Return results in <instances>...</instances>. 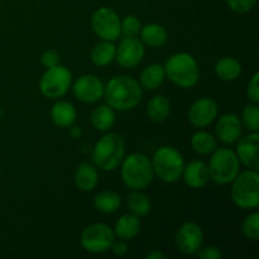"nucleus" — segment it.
<instances>
[{
  "mask_svg": "<svg viewBox=\"0 0 259 259\" xmlns=\"http://www.w3.org/2000/svg\"><path fill=\"white\" fill-rule=\"evenodd\" d=\"M142 88L131 76H114L104 88L106 104L114 110L126 111L136 108L142 100Z\"/></svg>",
  "mask_w": 259,
  "mask_h": 259,
  "instance_id": "1",
  "label": "nucleus"
},
{
  "mask_svg": "<svg viewBox=\"0 0 259 259\" xmlns=\"http://www.w3.org/2000/svg\"><path fill=\"white\" fill-rule=\"evenodd\" d=\"M163 67L166 77H168L179 88L191 89L199 82V63L190 53H175L166 61Z\"/></svg>",
  "mask_w": 259,
  "mask_h": 259,
  "instance_id": "2",
  "label": "nucleus"
},
{
  "mask_svg": "<svg viewBox=\"0 0 259 259\" xmlns=\"http://www.w3.org/2000/svg\"><path fill=\"white\" fill-rule=\"evenodd\" d=\"M91 157L98 168L114 171L125 157V142L116 133L105 134L96 142Z\"/></svg>",
  "mask_w": 259,
  "mask_h": 259,
  "instance_id": "3",
  "label": "nucleus"
},
{
  "mask_svg": "<svg viewBox=\"0 0 259 259\" xmlns=\"http://www.w3.org/2000/svg\"><path fill=\"white\" fill-rule=\"evenodd\" d=\"M121 180L132 190H143L153 181L151 161L142 153H132L121 161Z\"/></svg>",
  "mask_w": 259,
  "mask_h": 259,
  "instance_id": "4",
  "label": "nucleus"
},
{
  "mask_svg": "<svg viewBox=\"0 0 259 259\" xmlns=\"http://www.w3.org/2000/svg\"><path fill=\"white\" fill-rule=\"evenodd\" d=\"M153 172L159 180L167 184H174L182 177L185 161L176 148L169 146L157 149L151 161Z\"/></svg>",
  "mask_w": 259,
  "mask_h": 259,
  "instance_id": "5",
  "label": "nucleus"
},
{
  "mask_svg": "<svg viewBox=\"0 0 259 259\" xmlns=\"http://www.w3.org/2000/svg\"><path fill=\"white\" fill-rule=\"evenodd\" d=\"M232 200L244 210L255 209L259 205V175L254 169H247L237 175L232 181Z\"/></svg>",
  "mask_w": 259,
  "mask_h": 259,
  "instance_id": "6",
  "label": "nucleus"
},
{
  "mask_svg": "<svg viewBox=\"0 0 259 259\" xmlns=\"http://www.w3.org/2000/svg\"><path fill=\"white\" fill-rule=\"evenodd\" d=\"M210 180L219 185L232 184L239 174L240 162L234 151L229 148H217L211 153L209 164Z\"/></svg>",
  "mask_w": 259,
  "mask_h": 259,
  "instance_id": "7",
  "label": "nucleus"
},
{
  "mask_svg": "<svg viewBox=\"0 0 259 259\" xmlns=\"http://www.w3.org/2000/svg\"><path fill=\"white\" fill-rule=\"evenodd\" d=\"M72 83V73L62 65L46 68L39 80V91L48 99L62 98Z\"/></svg>",
  "mask_w": 259,
  "mask_h": 259,
  "instance_id": "8",
  "label": "nucleus"
},
{
  "mask_svg": "<svg viewBox=\"0 0 259 259\" xmlns=\"http://www.w3.org/2000/svg\"><path fill=\"white\" fill-rule=\"evenodd\" d=\"M114 230L104 223H94L86 227L81 233L80 242L83 249L93 254H101L110 250L115 240Z\"/></svg>",
  "mask_w": 259,
  "mask_h": 259,
  "instance_id": "9",
  "label": "nucleus"
},
{
  "mask_svg": "<svg viewBox=\"0 0 259 259\" xmlns=\"http://www.w3.org/2000/svg\"><path fill=\"white\" fill-rule=\"evenodd\" d=\"M91 25L101 40H113L120 37V18L118 13L108 7H101L94 12Z\"/></svg>",
  "mask_w": 259,
  "mask_h": 259,
  "instance_id": "10",
  "label": "nucleus"
},
{
  "mask_svg": "<svg viewBox=\"0 0 259 259\" xmlns=\"http://www.w3.org/2000/svg\"><path fill=\"white\" fill-rule=\"evenodd\" d=\"M144 45L137 37H123L115 51V60L123 68H134L144 57Z\"/></svg>",
  "mask_w": 259,
  "mask_h": 259,
  "instance_id": "11",
  "label": "nucleus"
},
{
  "mask_svg": "<svg viewBox=\"0 0 259 259\" xmlns=\"http://www.w3.org/2000/svg\"><path fill=\"white\" fill-rule=\"evenodd\" d=\"M175 242L177 249L184 254H196L204 243V233L196 223H185L177 230Z\"/></svg>",
  "mask_w": 259,
  "mask_h": 259,
  "instance_id": "12",
  "label": "nucleus"
},
{
  "mask_svg": "<svg viewBox=\"0 0 259 259\" xmlns=\"http://www.w3.org/2000/svg\"><path fill=\"white\" fill-rule=\"evenodd\" d=\"M103 81L95 75H82L75 81L72 90L77 100L82 103L91 104L96 103L104 96Z\"/></svg>",
  "mask_w": 259,
  "mask_h": 259,
  "instance_id": "13",
  "label": "nucleus"
},
{
  "mask_svg": "<svg viewBox=\"0 0 259 259\" xmlns=\"http://www.w3.org/2000/svg\"><path fill=\"white\" fill-rule=\"evenodd\" d=\"M218 104L211 98H200L189 109V121L195 128H206L217 119Z\"/></svg>",
  "mask_w": 259,
  "mask_h": 259,
  "instance_id": "14",
  "label": "nucleus"
},
{
  "mask_svg": "<svg viewBox=\"0 0 259 259\" xmlns=\"http://www.w3.org/2000/svg\"><path fill=\"white\" fill-rule=\"evenodd\" d=\"M237 154L238 159L248 169L258 171L259 168V134L258 132H250L247 136L238 139Z\"/></svg>",
  "mask_w": 259,
  "mask_h": 259,
  "instance_id": "15",
  "label": "nucleus"
},
{
  "mask_svg": "<svg viewBox=\"0 0 259 259\" xmlns=\"http://www.w3.org/2000/svg\"><path fill=\"white\" fill-rule=\"evenodd\" d=\"M243 124L237 114L228 113L220 116L215 126L217 138L225 144L235 143L242 137Z\"/></svg>",
  "mask_w": 259,
  "mask_h": 259,
  "instance_id": "16",
  "label": "nucleus"
},
{
  "mask_svg": "<svg viewBox=\"0 0 259 259\" xmlns=\"http://www.w3.org/2000/svg\"><path fill=\"white\" fill-rule=\"evenodd\" d=\"M182 177H184L185 184L191 189H202L210 181L207 163L201 159H192L191 162L185 164Z\"/></svg>",
  "mask_w": 259,
  "mask_h": 259,
  "instance_id": "17",
  "label": "nucleus"
},
{
  "mask_svg": "<svg viewBox=\"0 0 259 259\" xmlns=\"http://www.w3.org/2000/svg\"><path fill=\"white\" fill-rule=\"evenodd\" d=\"M73 179H75V185L78 190L85 192L93 191L98 186L99 182V174L96 166L88 163V162L78 164Z\"/></svg>",
  "mask_w": 259,
  "mask_h": 259,
  "instance_id": "18",
  "label": "nucleus"
},
{
  "mask_svg": "<svg viewBox=\"0 0 259 259\" xmlns=\"http://www.w3.org/2000/svg\"><path fill=\"white\" fill-rule=\"evenodd\" d=\"M76 118H77V111L75 106L68 101H57L51 109V119L55 125L60 128H70L72 124H75Z\"/></svg>",
  "mask_w": 259,
  "mask_h": 259,
  "instance_id": "19",
  "label": "nucleus"
},
{
  "mask_svg": "<svg viewBox=\"0 0 259 259\" xmlns=\"http://www.w3.org/2000/svg\"><path fill=\"white\" fill-rule=\"evenodd\" d=\"M142 38V43L151 48H159L166 45L168 39V33L163 25L158 23H149L142 27L139 32Z\"/></svg>",
  "mask_w": 259,
  "mask_h": 259,
  "instance_id": "20",
  "label": "nucleus"
},
{
  "mask_svg": "<svg viewBox=\"0 0 259 259\" xmlns=\"http://www.w3.org/2000/svg\"><path fill=\"white\" fill-rule=\"evenodd\" d=\"M141 228L142 224L138 217L133 214H125L119 218L118 222H116L115 228H114V234L119 239L129 240L139 234Z\"/></svg>",
  "mask_w": 259,
  "mask_h": 259,
  "instance_id": "21",
  "label": "nucleus"
},
{
  "mask_svg": "<svg viewBox=\"0 0 259 259\" xmlns=\"http://www.w3.org/2000/svg\"><path fill=\"white\" fill-rule=\"evenodd\" d=\"M164 78H166V72H164L163 65L152 63V65L147 66L141 72L139 85H141L142 89H146V90H156L157 88H159L163 83Z\"/></svg>",
  "mask_w": 259,
  "mask_h": 259,
  "instance_id": "22",
  "label": "nucleus"
},
{
  "mask_svg": "<svg viewBox=\"0 0 259 259\" xmlns=\"http://www.w3.org/2000/svg\"><path fill=\"white\" fill-rule=\"evenodd\" d=\"M215 75L223 81H234L242 73V65L234 57L225 56L215 63Z\"/></svg>",
  "mask_w": 259,
  "mask_h": 259,
  "instance_id": "23",
  "label": "nucleus"
},
{
  "mask_svg": "<svg viewBox=\"0 0 259 259\" xmlns=\"http://www.w3.org/2000/svg\"><path fill=\"white\" fill-rule=\"evenodd\" d=\"M94 206L103 214H113L121 206V199L118 192L113 190H104L96 194L94 199Z\"/></svg>",
  "mask_w": 259,
  "mask_h": 259,
  "instance_id": "24",
  "label": "nucleus"
},
{
  "mask_svg": "<svg viewBox=\"0 0 259 259\" xmlns=\"http://www.w3.org/2000/svg\"><path fill=\"white\" fill-rule=\"evenodd\" d=\"M171 113V103L163 95H156L147 104V114L152 121L162 123Z\"/></svg>",
  "mask_w": 259,
  "mask_h": 259,
  "instance_id": "25",
  "label": "nucleus"
},
{
  "mask_svg": "<svg viewBox=\"0 0 259 259\" xmlns=\"http://www.w3.org/2000/svg\"><path fill=\"white\" fill-rule=\"evenodd\" d=\"M116 47L110 40H101L96 43L91 50V61L95 66L99 67H105L110 65L115 60Z\"/></svg>",
  "mask_w": 259,
  "mask_h": 259,
  "instance_id": "26",
  "label": "nucleus"
},
{
  "mask_svg": "<svg viewBox=\"0 0 259 259\" xmlns=\"http://www.w3.org/2000/svg\"><path fill=\"white\" fill-rule=\"evenodd\" d=\"M115 123V113L109 105H99L91 113V124L99 132H108Z\"/></svg>",
  "mask_w": 259,
  "mask_h": 259,
  "instance_id": "27",
  "label": "nucleus"
},
{
  "mask_svg": "<svg viewBox=\"0 0 259 259\" xmlns=\"http://www.w3.org/2000/svg\"><path fill=\"white\" fill-rule=\"evenodd\" d=\"M126 206H128L131 214L142 218L146 217L151 212L152 204L151 200L147 195L141 192V190H133L126 197Z\"/></svg>",
  "mask_w": 259,
  "mask_h": 259,
  "instance_id": "28",
  "label": "nucleus"
},
{
  "mask_svg": "<svg viewBox=\"0 0 259 259\" xmlns=\"http://www.w3.org/2000/svg\"><path fill=\"white\" fill-rule=\"evenodd\" d=\"M191 147L196 153L211 154L218 148L217 137L205 131H199L191 137Z\"/></svg>",
  "mask_w": 259,
  "mask_h": 259,
  "instance_id": "29",
  "label": "nucleus"
},
{
  "mask_svg": "<svg viewBox=\"0 0 259 259\" xmlns=\"http://www.w3.org/2000/svg\"><path fill=\"white\" fill-rule=\"evenodd\" d=\"M240 121L249 132L259 131V109L257 104H249L243 109Z\"/></svg>",
  "mask_w": 259,
  "mask_h": 259,
  "instance_id": "30",
  "label": "nucleus"
},
{
  "mask_svg": "<svg viewBox=\"0 0 259 259\" xmlns=\"http://www.w3.org/2000/svg\"><path fill=\"white\" fill-rule=\"evenodd\" d=\"M142 29V23L138 17L131 14L120 20V35L123 37H137Z\"/></svg>",
  "mask_w": 259,
  "mask_h": 259,
  "instance_id": "31",
  "label": "nucleus"
},
{
  "mask_svg": "<svg viewBox=\"0 0 259 259\" xmlns=\"http://www.w3.org/2000/svg\"><path fill=\"white\" fill-rule=\"evenodd\" d=\"M242 232L247 239L258 240L259 239V214L253 212L248 215L242 224Z\"/></svg>",
  "mask_w": 259,
  "mask_h": 259,
  "instance_id": "32",
  "label": "nucleus"
},
{
  "mask_svg": "<svg viewBox=\"0 0 259 259\" xmlns=\"http://www.w3.org/2000/svg\"><path fill=\"white\" fill-rule=\"evenodd\" d=\"M228 7L238 14H244L254 8L257 0H227Z\"/></svg>",
  "mask_w": 259,
  "mask_h": 259,
  "instance_id": "33",
  "label": "nucleus"
},
{
  "mask_svg": "<svg viewBox=\"0 0 259 259\" xmlns=\"http://www.w3.org/2000/svg\"><path fill=\"white\" fill-rule=\"evenodd\" d=\"M40 63L43 67L51 68L53 66L60 65V55L55 50H47L40 55Z\"/></svg>",
  "mask_w": 259,
  "mask_h": 259,
  "instance_id": "34",
  "label": "nucleus"
},
{
  "mask_svg": "<svg viewBox=\"0 0 259 259\" xmlns=\"http://www.w3.org/2000/svg\"><path fill=\"white\" fill-rule=\"evenodd\" d=\"M258 78L259 73L255 72L254 75L250 78L249 83H248L247 88V96L252 103L258 104L259 103V89H258Z\"/></svg>",
  "mask_w": 259,
  "mask_h": 259,
  "instance_id": "35",
  "label": "nucleus"
},
{
  "mask_svg": "<svg viewBox=\"0 0 259 259\" xmlns=\"http://www.w3.org/2000/svg\"><path fill=\"white\" fill-rule=\"evenodd\" d=\"M197 257L200 259H222L223 258V253L222 250L219 249L218 247H212V245H209V247L205 248H200L197 250Z\"/></svg>",
  "mask_w": 259,
  "mask_h": 259,
  "instance_id": "36",
  "label": "nucleus"
},
{
  "mask_svg": "<svg viewBox=\"0 0 259 259\" xmlns=\"http://www.w3.org/2000/svg\"><path fill=\"white\" fill-rule=\"evenodd\" d=\"M110 250L115 255H124L126 252H128V245H126L125 240H114L113 244H111Z\"/></svg>",
  "mask_w": 259,
  "mask_h": 259,
  "instance_id": "37",
  "label": "nucleus"
},
{
  "mask_svg": "<svg viewBox=\"0 0 259 259\" xmlns=\"http://www.w3.org/2000/svg\"><path fill=\"white\" fill-rule=\"evenodd\" d=\"M70 136L72 137V138H80V137L82 136V131H81V128L78 125L72 124V125L70 126Z\"/></svg>",
  "mask_w": 259,
  "mask_h": 259,
  "instance_id": "38",
  "label": "nucleus"
},
{
  "mask_svg": "<svg viewBox=\"0 0 259 259\" xmlns=\"http://www.w3.org/2000/svg\"><path fill=\"white\" fill-rule=\"evenodd\" d=\"M147 259H164L166 258V255L163 254L162 252H159V250H153V252L148 253V254L146 255Z\"/></svg>",
  "mask_w": 259,
  "mask_h": 259,
  "instance_id": "39",
  "label": "nucleus"
},
{
  "mask_svg": "<svg viewBox=\"0 0 259 259\" xmlns=\"http://www.w3.org/2000/svg\"><path fill=\"white\" fill-rule=\"evenodd\" d=\"M0 116H2V110H0Z\"/></svg>",
  "mask_w": 259,
  "mask_h": 259,
  "instance_id": "40",
  "label": "nucleus"
}]
</instances>
